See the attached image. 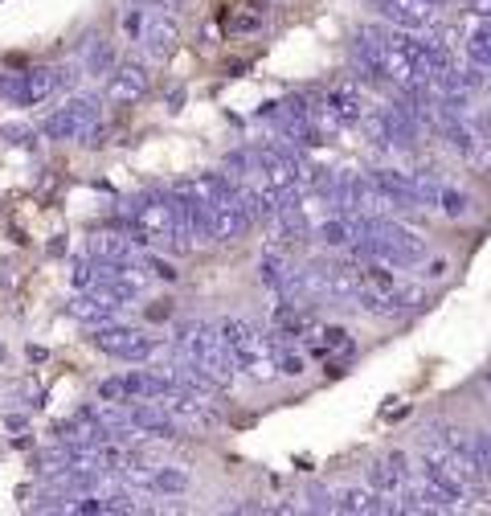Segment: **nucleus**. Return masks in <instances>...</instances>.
Returning a JSON list of instances; mask_svg holds the SVG:
<instances>
[{
	"label": "nucleus",
	"mask_w": 491,
	"mask_h": 516,
	"mask_svg": "<svg viewBox=\"0 0 491 516\" xmlns=\"http://www.w3.org/2000/svg\"><path fill=\"white\" fill-rule=\"evenodd\" d=\"M217 332H221V340H226V349H230V357H234L238 377H246V381H254V385L279 381L271 332H262L254 320H242V316H221V320H217Z\"/></svg>",
	"instance_id": "1"
},
{
	"label": "nucleus",
	"mask_w": 491,
	"mask_h": 516,
	"mask_svg": "<svg viewBox=\"0 0 491 516\" xmlns=\"http://www.w3.org/2000/svg\"><path fill=\"white\" fill-rule=\"evenodd\" d=\"M172 349L181 353L193 369H201L217 390H230V385L238 381V369H234V357L226 349V340H221L217 324H209V320H185L181 328L172 332Z\"/></svg>",
	"instance_id": "2"
},
{
	"label": "nucleus",
	"mask_w": 491,
	"mask_h": 516,
	"mask_svg": "<svg viewBox=\"0 0 491 516\" xmlns=\"http://www.w3.org/2000/svg\"><path fill=\"white\" fill-rule=\"evenodd\" d=\"M119 222H123V230L131 234V242H140V246H148V250H164V254H181L168 193L127 197V201L119 205Z\"/></svg>",
	"instance_id": "3"
},
{
	"label": "nucleus",
	"mask_w": 491,
	"mask_h": 516,
	"mask_svg": "<svg viewBox=\"0 0 491 516\" xmlns=\"http://www.w3.org/2000/svg\"><path fill=\"white\" fill-rule=\"evenodd\" d=\"M91 344H95L99 353H107L115 361H127V365H144V361H152L164 349L160 336H152L144 328H131V324H119V320L99 324L91 332Z\"/></svg>",
	"instance_id": "4"
},
{
	"label": "nucleus",
	"mask_w": 491,
	"mask_h": 516,
	"mask_svg": "<svg viewBox=\"0 0 491 516\" xmlns=\"http://www.w3.org/2000/svg\"><path fill=\"white\" fill-rule=\"evenodd\" d=\"M95 123H103L99 99L95 95H74L66 107H58V111H50L46 119H41L37 132L46 136V140H54V144H74V140L82 144L86 132H91Z\"/></svg>",
	"instance_id": "5"
},
{
	"label": "nucleus",
	"mask_w": 491,
	"mask_h": 516,
	"mask_svg": "<svg viewBox=\"0 0 491 516\" xmlns=\"http://www.w3.org/2000/svg\"><path fill=\"white\" fill-rule=\"evenodd\" d=\"M66 86L62 70L54 66H33L21 74H0V99L13 103V107H41L46 99H54Z\"/></svg>",
	"instance_id": "6"
},
{
	"label": "nucleus",
	"mask_w": 491,
	"mask_h": 516,
	"mask_svg": "<svg viewBox=\"0 0 491 516\" xmlns=\"http://www.w3.org/2000/svg\"><path fill=\"white\" fill-rule=\"evenodd\" d=\"M369 9L389 25V29H410V33H430L442 25L446 9H434L426 0H369Z\"/></svg>",
	"instance_id": "7"
},
{
	"label": "nucleus",
	"mask_w": 491,
	"mask_h": 516,
	"mask_svg": "<svg viewBox=\"0 0 491 516\" xmlns=\"http://www.w3.org/2000/svg\"><path fill=\"white\" fill-rule=\"evenodd\" d=\"M148 91H152V62L131 58V62H119V66L107 74L103 99H107L111 107H131V103H140Z\"/></svg>",
	"instance_id": "8"
},
{
	"label": "nucleus",
	"mask_w": 491,
	"mask_h": 516,
	"mask_svg": "<svg viewBox=\"0 0 491 516\" xmlns=\"http://www.w3.org/2000/svg\"><path fill=\"white\" fill-rule=\"evenodd\" d=\"M140 50L148 62H168L172 50H176V41H181V25H176V13L168 9H148L144 25H140Z\"/></svg>",
	"instance_id": "9"
},
{
	"label": "nucleus",
	"mask_w": 491,
	"mask_h": 516,
	"mask_svg": "<svg viewBox=\"0 0 491 516\" xmlns=\"http://www.w3.org/2000/svg\"><path fill=\"white\" fill-rule=\"evenodd\" d=\"M258 279L266 291H275L279 299H299L303 304V295H299V267L291 263V254L271 246L262 254V263H258Z\"/></svg>",
	"instance_id": "10"
},
{
	"label": "nucleus",
	"mask_w": 491,
	"mask_h": 516,
	"mask_svg": "<svg viewBox=\"0 0 491 516\" xmlns=\"http://www.w3.org/2000/svg\"><path fill=\"white\" fill-rule=\"evenodd\" d=\"M246 226H250V209H246V193H242L238 201H221L209 209L205 238H209V246H230L246 234Z\"/></svg>",
	"instance_id": "11"
},
{
	"label": "nucleus",
	"mask_w": 491,
	"mask_h": 516,
	"mask_svg": "<svg viewBox=\"0 0 491 516\" xmlns=\"http://www.w3.org/2000/svg\"><path fill=\"white\" fill-rule=\"evenodd\" d=\"M127 426L136 430V435H144V439H164V443L181 439V422H176L160 402H131Z\"/></svg>",
	"instance_id": "12"
},
{
	"label": "nucleus",
	"mask_w": 491,
	"mask_h": 516,
	"mask_svg": "<svg viewBox=\"0 0 491 516\" xmlns=\"http://www.w3.org/2000/svg\"><path fill=\"white\" fill-rule=\"evenodd\" d=\"M393 504L373 492L369 484H348L340 492H332V512H348V516H377V512H389Z\"/></svg>",
	"instance_id": "13"
},
{
	"label": "nucleus",
	"mask_w": 491,
	"mask_h": 516,
	"mask_svg": "<svg viewBox=\"0 0 491 516\" xmlns=\"http://www.w3.org/2000/svg\"><path fill=\"white\" fill-rule=\"evenodd\" d=\"M66 312H70L74 320H82V324L99 328V324H107V320L119 316V304H115V299H107V295H99V291H78V295L70 299Z\"/></svg>",
	"instance_id": "14"
},
{
	"label": "nucleus",
	"mask_w": 491,
	"mask_h": 516,
	"mask_svg": "<svg viewBox=\"0 0 491 516\" xmlns=\"http://www.w3.org/2000/svg\"><path fill=\"white\" fill-rule=\"evenodd\" d=\"M320 107L332 115L336 127L365 119V99H361V86H356V82H344V86H336V91H328V99Z\"/></svg>",
	"instance_id": "15"
},
{
	"label": "nucleus",
	"mask_w": 491,
	"mask_h": 516,
	"mask_svg": "<svg viewBox=\"0 0 491 516\" xmlns=\"http://www.w3.org/2000/svg\"><path fill=\"white\" fill-rule=\"evenodd\" d=\"M99 402H111V406L144 402V369H131V373H119V377H107V381L99 385Z\"/></svg>",
	"instance_id": "16"
},
{
	"label": "nucleus",
	"mask_w": 491,
	"mask_h": 516,
	"mask_svg": "<svg viewBox=\"0 0 491 516\" xmlns=\"http://www.w3.org/2000/svg\"><path fill=\"white\" fill-rule=\"evenodd\" d=\"M86 254L95 258V263H123V258H140L136 242L123 238V234H95L86 242Z\"/></svg>",
	"instance_id": "17"
},
{
	"label": "nucleus",
	"mask_w": 491,
	"mask_h": 516,
	"mask_svg": "<svg viewBox=\"0 0 491 516\" xmlns=\"http://www.w3.org/2000/svg\"><path fill=\"white\" fill-rule=\"evenodd\" d=\"M78 58H82V70L95 74V78H107L115 70V46L111 41H99V37L86 41V46L78 50Z\"/></svg>",
	"instance_id": "18"
},
{
	"label": "nucleus",
	"mask_w": 491,
	"mask_h": 516,
	"mask_svg": "<svg viewBox=\"0 0 491 516\" xmlns=\"http://www.w3.org/2000/svg\"><path fill=\"white\" fill-rule=\"evenodd\" d=\"M406 480H410V476H401V471H397L389 459H377V463H369V488H373V492H381L385 500L401 496V488H406Z\"/></svg>",
	"instance_id": "19"
},
{
	"label": "nucleus",
	"mask_w": 491,
	"mask_h": 516,
	"mask_svg": "<svg viewBox=\"0 0 491 516\" xmlns=\"http://www.w3.org/2000/svg\"><path fill=\"white\" fill-rule=\"evenodd\" d=\"M434 213H442L446 222H459V218H467V213H471V197H467L463 189H455V185L442 181V189H438V197H434Z\"/></svg>",
	"instance_id": "20"
},
{
	"label": "nucleus",
	"mask_w": 491,
	"mask_h": 516,
	"mask_svg": "<svg viewBox=\"0 0 491 516\" xmlns=\"http://www.w3.org/2000/svg\"><path fill=\"white\" fill-rule=\"evenodd\" d=\"M467 62H475V66L491 70V21H487V25H479V29L467 37Z\"/></svg>",
	"instance_id": "21"
},
{
	"label": "nucleus",
	"mask_w": 491,
	"mask_h": 516,
	"mask_svg": "<svg viewBox=\"0 0 491 516\" xmlns=\"http://www.w3.org/2000/svg\"><path fill=\"white\" fill-rule=\"evenodd\" d=\"M262 25H266L262 9H238V13L230 17V33H234V37H250V33H258Z\"/></svg>",
	"instance_id": "22"
},
{
	"label": "nucleus",
	"mask_w": 491,
	"mask_h": 516,
	"mask_svg": "<svg viewBox=\"0 0 491 516\" xmlns=\"http://www.w3.org/2000/svg\"><path fill=\"white\" fill-rule=\"evenodd\" d=\"M275 365H279V377H303L307 373V361L295 349H279L275 353Z\"/></svg>",
	"instance_id": "23"
},
{
	"label": "nucleus",
	"mask_w": 491,
	"mask_h": 516,
	"mask_svg": "<svg viewBox=\"0 0 491 516\" xmlns=\"http://www.w3.org/2000/svg\"><path fill=\"white\" fill-rule=\"evenodd\" d=\"M303 500H307L303 508H311V512H332V492H328V488H320V484H316V488H307V496H303Z\"/></svg>",
	"instance_id": "24"
},
{
	"label": "nucleus",
	"mask_w": 491,
	"mask_h": 516,
	"mask_svg": "<svg viewBox=\"0 0 491 516\" xmlns=\"http://www.w3.org/2000/svg\"><path fill=\"white\" fill-rule=\"evenodd\" d=\"M422 275L434 283V279H446V275H451V263H446V258H430V263L422 267Z\"/></svg>",
	"instance_id": "25"
},
{
	"label": "nucleus",
	"mask_w": 491,
	"mask_h": 516,
	"mask_svg": "<svg viewBox=\"0 0 491 516\" xmlns=\"http://www.w3.org/2000/svg\"><path fill=\"white\" fill-rule=\"evenodd\" d=\"M385 459H389V463H393V467L401 471V476H410V471H414V467H410V455H406V451H389Z\"/></svg>",
	"instance_id": "26"
},
{
	"label": "nucleus",
	"mask_w": 491,
	"mask_h": 516,
	"mask_svg": "<svg viewBox=\"0 0 491 516\" xmlns=\"http://www.w3.org/2000/svg\"><path fill=\"white\" fill-rule=\"evenodd\" d=\"M5 430H25V418H5Z\"/></svg>",
	"instance_id": "27"
},
{
	"label": "nucleus",
	"mask_w": 491,
	"mask_h": 516,
	"mask_svg": "<svg viewBox=\"0 0 491 516\" xmlns=\"http://www.w3.org/2000/svg\"><path fill=\"white\" fill-rule=\"evenodd\" d=\"M483 385H487V394H491V369H487V373H483Z\"/></svg>",
	"instance_id": "28"
},
{
	"label": "nucleus",
	"mask_w": 491,
	"mask_h": 516,
	"mask_svg": "<svg viewBox=\"0 0 491 516\" xmlns=\"http://www.w3.org/2000/svg\"><path fill=\"white\" fill-rule=\"evenodd\" d=\"M483 91H487V95H491V78H487V86H483Z\"/></svg>",
	"instance_id": "29"
}]
</instances>
